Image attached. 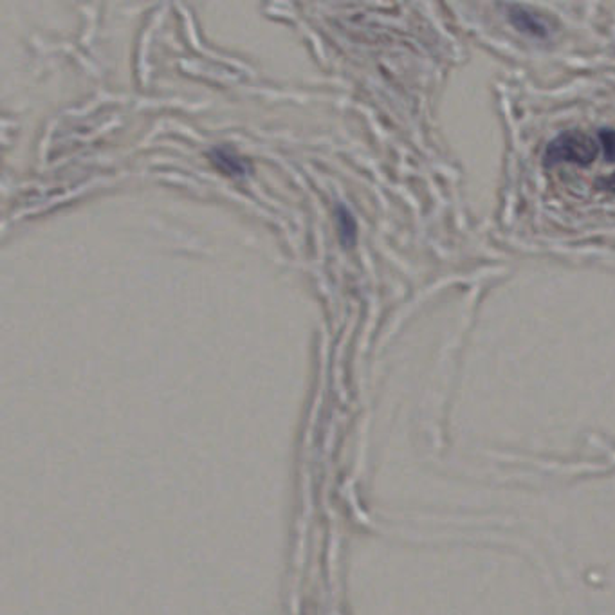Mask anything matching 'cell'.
I'll return each instance as SVG.
<instances>
[{"instance_id":"cell-6","label":"cell","mask_w":615,"mask_h":615,"mask_svg":"<svg viewBox=\"0 0 615 615\" xmlns=\"http://www.w3.org/2000/svg\"><path fill=\"white\" fill-rule=\"evenodd\" d=\"M595 186H597L599 190L615 193V172L610 174V175H606V177H601V179L595 182Z\"/></svg>"},{"instance_id":"cell-3","label":"cell","mask_w":615,"mask_h":615,"mask_svg":"<svg viewBox=\"0 0 615 615\" xmlns=\"http://www.w3.org/2000/svg\"><path fill=\"white\" fill-rule=\"evenodd\" d=\"M210 158H212L214 165L230 177H244V175H247V172H251L249 163L244 158L237 156V152L228 149V147L214 149L210 152Z\"/></svg>"},{"instance_id":"cell-5","label":"cell","mask_w":615,"mask_h":615,"mask_svg":"<svg viewBox=\"0 0 615 615\" xmlns=\"http://www.w3.org/2000/svg\"><path fill=\"white\" fill-rule=\"evenodd\" d=\"M597 142L603 149V156L608 163H615V130L601 128L597 132Z\"/></svg>"},{"instance_id":"cell-2","label":"cell","mask_w":615,"mask_h":615,"mask_svg":"<svg viewBox=\"0 0 615 615\" xmlns=\"http://www.w3.org/2000/svg\"><path fill=\"white\" fill-rule=\"evenodd\" d=\"M506 12L507 20L522 33L530 35L534 38H549L553 33L551 22L539 13H534L532 10L520 6V4H506L502 6Z\"/></svg>"},{"instance_id":"cell-1","label":"cell","mask_w":615,"mask_h":615,"mask_svg":"<svg viewBox=\"0 0 615 615\" xmlns=\"http://www.w3.org/2000/svg\"><path fill=\"white\" fill-rule=\"evenodd\" d=\"M599 154V142L590 134L581 130H569L560 134L556 140L546 145L543 163L545 166H554L560 163H570L578 166H588Z\"/></svg>"},{"instance_id":"cell-4","label":"cell","mask_w":615,"mask_h":615,"mask_svg":"<svg viewBox=\"0 0 615 615\" xmlns=\"http://www.w3.org/2000/svg\"><path fill=\"white\" fill-rule=\"evenodd\" d=\"M336 224L341 244L345 247H352L358 239V223L352 212L347 206H344V204H337L336 206Z\"/></svg>"}]
</instances>
